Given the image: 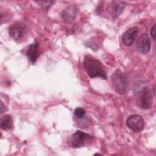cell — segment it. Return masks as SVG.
I'll return each instance as SVG.
<instances>
[{
	"instance_id": "cell-6",
	"label": "cell",
	"mask_w": 156,
	"mask_h": 156,
	"mask_svg": "<svg viewBox=\"0 0 156 156\" xmlns=\"http://www.w3.org/2000/svg\"><path fill=\"white\" fill-rule=\"evenodd\" d=\"M25 26L21 23L13 24L9 30V35L15 40L21 39L24 35Z\"/></svg>"
},
{
	"instance_id": "cell-11",
	"label": "cell",
	"mask_w": 156,
	"mask_h": 156,
	"mask_svg": "<svg viewBox=\"0 0 156 156\" xmlns=\"http://www.w3.org/2000/svg\"><path fill=\"white\" fill-rule=\"evenodd\" d=\"M0 126L2 130H10L13 126V119L12 116L9 115H4L1 119Z\"/></svg>"
},
{
	"instance_id": "cell-8",
	"label": "cell",
	"mask_w": 156,
	"mask_h": 156,
	"mask_svg": "<svg viewBox=\"0 0 156 156\" xmlns=\"http://www.w3.org/2000/svg\"><path fill=\"white\" fill-rule=\"evenodd\" d=\"M152 101V94L149 89L143 88L142 93L139 98L138 104L143 109H148L151 107Z\"/></svg>"
},
{
	"instance_id": "cell-3",
	"label": "cell",
	"mask_w": 156,
	"mask_h": 156,
	"mask_svg": "<svg viewBox=\"0 0 156 156\" xmlns=\"http://www.w3.org/2000/svg\"><path fill=\"white\" fill-rule=\"evenodd\" d=\"M126 125L131 130L135 132H140L144 129V121L141 116L133 115L127 119Z\"/></svg>"
},
{
	"instance_id": "cell-15",
	"label": "cell",
	"mask_w": 156,
	"mask_h": 156,
	"mask_svg": "<svg viewBox=\"0 0 156 156\" xmlns=\"http://www.w3.org/2000/svg\"><path fill=\"white\" fill-rule=\"evenodd\" d=\"M151 37H152V39L154 40H155V24H154L151 28Z\"/></svg>"
},
{
	"instance_id": "cell-16",
	"label": "cell",
	"mask_w": 156,
	"mask_h": 156,
	"mask_svg": "<svg viewBox=\"0 0 156 156\" xmlns=\"http://www.w3.org/2000/svg\"><path fill=\"white\" fill-rule=\"evenodd\" d=\"M1 113H3V104H2V102H1Z\"/></svg>"
},
{
	"instance_id": "cell-4",
	"label": "cell",
	"mask_w": 156,
	"mask_h": 156,
	"mask_svg": "<svg viewBox=\"0 0 156 156\" xmlns=\"http://www.w3.org/2000/svg\"><path fill=\"white\" fill-rule=\"evenodd\" d=\"M137 50L141 54H147L151 49V40L149 35L146 34H142L137 39L136 42Z\"/></svg>"
},
{
	"instance_id": "cell-10",
	"label": "cell",
	"mask_w": 156,
	"mask_h": 156,
	"mask_svg": "<svg viewBox=\"0 0 156 156\" xmlns=\"http://www.w3.org/2000/svg\"><path fill=\"white\" fill-rule=\"evenodd\" d=\"M26 55L28 60L32 63H34L39 57L38 43L37 42H35L34 43L31 44L26 51Z\"/></svg>"
},
{
	"instance_id": "cell-1",
	"label": "cell",
	"mask_w": 156,
	"mask_h": 156,
	"mask_svg": "<svg viewBox=\"0 0 156 156\" xmlns=\"http://www.w3.org/2000/svg\"><path fill=\"white\" fill-rule=\"evenodd\" d=\"M83 67L87 74L91 78L101 77L102 79H107L106 71L99 60L87 55L83 60Z\"/></svg>"
},
{
	"instance_id": "cell-9",
	"label": "cell",
	"mask_w": 156,
	"mask_h": 156,
	"mask_svg": "<svg viewBox=\"0 0 156 156\" xmlns=\"http://www.w3.org/2000/svg\"><path fill=\"white\" fill-rule=\"evenodd\" d=\"M77 14V9L75 6L68 7L61 12L62 20L66 23H71Z\"/></svg>"
},
{
	"instance_id": "cell-7",
	"label": "cell",
	"mask_w": 156,
	"mask_h": 156,
	"mask_svg": "<svg viewBox=\"0 0 156 156\" xmlns=\"http://www.w3.org/2000/svg\"><path fill=\"white\" fill-rule=\"evenodd\" d=\"M89 135L80 130L76 131L73 134L71 139V144L74 148H80L82 147L85 142L86 138Z\"/></svg>"
},
{
	"instance_id": "cell-5",
	"label": "cell",
	"mask_w": 156,
	"mask_h": 156,
	"mask_svg": "<svg viewBox=\"0 0 156 156\" xmlns=\"http://www.w3.org/2000/svg\"><path fill=\"white\" fill-rule=\"evenodd\" d=\"M138 31L139 28L136 26L127 30L122 36V41L123 44L126 46H131L135 41Z\"/></svg>"
},
{
	"instance_id": "cell-12",
	"label": "cell",
	"mask_w": 156,
	"mask_h": 156,
	"mask_svg": "<svg viewBox=\"0 0 156 156\" xmlns=\"http://www.w3.org/2000/svg\"><path fill=\"white\" fill-rule=\"evenodd\" d=\"M115 4H113V7L112 8V10L113 11V15L115 17L119 16L121 13L122 12L126 4L124 2L119 1V2H115Z\"/></svg>"
},
{
	"instance_id": "cell-14",
	"label": "cell",
	"mask_w": 156,
	"mask_h": 156,
	"mask_svg": "<svg viewBox=\"0 0 156 156\" xmlns=\"http://www.w3.org/2000/svg\"><path fill=\"white\" fill-rule=\"evenodd\" d=\"M38 4H40L43 9L48 10L51 6L52 5V4L54 3V1H36Z\"/></svg>"
},
{
	"instance_id": "cell-13",
	"label": "cell",
	"mask_w": 156,
	"mask_h": 156,
	"mask_svg": "<svg viewBox=\"0 0 156 156\" xmlns=\"http://www.w3.org/2000/svg\"><path fill=\"white\" fill-rule=\"evenodd\" d=\"M74 114L76 118L78 119H82L85 116V110L81 107H77L74 110Z\"/></svg>"
},
{
	"instance_id": "cell-2",
	"label": "cell",
	"mask_w": 156,
	"mask_h": 156,
	"mask_svg": "<svg viewBox=\"0 0 156 156\" xmlns=\"http://www.w3.org/2000/svg\"><path fill=\"white\" fill-rule=\"evenodd\" d=\"M112 84L116 91L121 94H124L127 89L129 82L127 76L119 70H116L112 76Z\"/></svg>"
}]
</instances>
